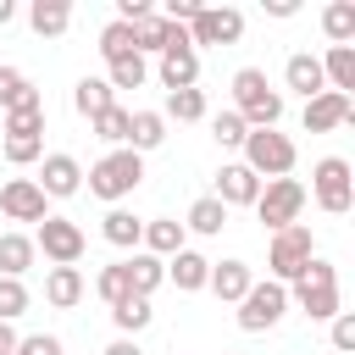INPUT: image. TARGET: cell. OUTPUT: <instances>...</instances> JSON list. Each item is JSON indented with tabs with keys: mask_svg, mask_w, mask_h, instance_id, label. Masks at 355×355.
Returning <instances> with one entry per match:
<instances>
[{
	"mask_svg": "<svg viewBox=\"0 0 355 355\" xmlns=\"http://www.w3.org/2000/svg\"><path fill=\"white\" fill-rule=\"evenodd\" d=\"M288 305H300L311 322H333L344 311V294H338V266L327 255H311L305 272L288 283Z\"/></svg>",
	"mask_w": 355,
	"mask_h": 355,
	"instance_id": "1",
	"label": "cell"
},
{
	"mask_svg": "<svg viewBox=\"0 0 355 355\" xmlns=\"http://www.w3.org/2000/svg\"><path fill=\"white\" fill-rule=\"evenodd\" d=\"M233 111L244 116V128H277L283 122V94L266 83L261 67H239L233 72Z\"/></svg>",
	"mask_w": 355,
	"mask_h": 355,
	"instance_id": "2",
	"label": "cell"
},
{
	"mask_svg": "<svg viewBox=\"0 0 355 355\" xmlns=\"http://www.w3.org/2000/svg\"><path fill=\"white\" fill-rule=\"evenodd\" d=\"M83 178H89V194H94V200L116 205V200H128V194L144 183V155H133V150H105Z\"/></svg>",
	"mask_w": 355,
	"mask_h": 355,
	"instance_id": "3",
	"label": "cell"
},
{
	"mask_svg": "<svg viewBox=\"0 0 355 355\" xmlns=\"http://www.w3.org/2000/svg\"><path fill=\"white\" fill-rule=\"evenodd\" d=\"M244 166L266 183V178H288L294 172V161H300V150H294V139L288 133H277V128H250L244 133Z\"/></svg>",
	"mask_w": 355,
	"mask_h": 355,
	"instance_id": "4",
	"label": "cell"
},
{
	"mask_svg": "<svg viewBox=\"0 0 355 355\" xmlns=\"http://www.w3.org/2000/svg\"><path fill=\"white\" fill-rule=\"evenodd\" d=\"M305 200H316L327 216H349V205H355L349 161H344V155H322V161L311 166V194H305Z\"/></svg>",
	"mask_w": 355,
	"mask_h": 355,
	"instance_id": "5",
	"label": "cell"
},
{
	"mask_svg": "<svg viewBox=\"0 0 355 355\" xmlns=\"http://www.w3.org/2000/svg\"><path fill=\"white\" fill-rule=\"evenodd\" d=\"M316 255V239H311V227L305 222H294V227H277L272 233V244H266V272H272V283H294L300 272H305V261Z\"/></svg>",
	"mask_w": 355,
	"mask_h": 355,
	"instance_id": "6",
	"label": "cell"
},
{
	"mask_svg": "<svg viewBox=\"0 0 355 355\" xmlns=\"http://www.w3.org/2000/svg\"><path fill=\"white\" fill-rule=\"evenodd\" d=\"M250 211L266 222V233L294 227V222H300V211H305V183H300V178H266Z\"/></svg>",
	"mask_w": 355,
	"mask_h": 355,
	"instance_id": "7",
	"label": "cell"
},
{
	"mask_svg": "<svg viewBox=\"0 0 355 355\" xmlns=\"http://www.w3.org/2000/svg\"><path fill=\"white\" fill-rule=\"evenodd\" d=\"M288 316V288L283 283H250V294L239 300V327L244 333H272L277 322Z\"/></svg>",
	"mask_w": 355,
	"mask_h": 355,
	"instance_id": "8",
	"label": "cell"
},
{
	"mask_svg": "<svg viewBox=\"0 0 355 355\" xmlns=\"http://www.w3.org/2000/svg\"><path fill=\"white\" fill-rule=\"evenodd\" d=\"M33 250H44L50 266H78L83 250H89V239H83V227L72 216H44L39 233H33Z\"/></svg>",
	"mask_w": 355,
	"mask_h": 355,
	"instance_id": "9",
	"label": "cell"
},
{
	"mask_svg": "<svg viewBox=\"0 0 355 355\" xmlns=\"http://www.w3.org/2000/svg\"><path fill=\"white\" fill-rule=\"evenodd\" d=\"M161 83H166V94H172V89H200V50L189 44V28H166Z\"/></svg>",
	"mask_w": 355,
	"mask_h": 355,
	"instance_id": "10",
	"label": "cell"
},
{
	"mask_svg": "<svg viewBox=\"0 0 355 355\" xmlns=\"http://www.w3.org/2000/svg\"><path fill=\"white\" fill-rule=\"evenodd\" d=\"M244 39V11L239 6H200L189 22V44H239Z\"/></svg>",
	"mask_w": 355,
	"mask_h": 355,
	"instance_id": "11",
	"label": "cell"
},
{
	"mask_svg": "<svg viewBox=\"0 0 355 355\" xmlns=\"http://www.w3.org/2000/svg\"><path fill=\"white\" fill-rule=\"evenodd\" d=\"M39 194L44 200H72L78 189H83V166H78V155H67V150H55V155H44L39 161Z\"/></svg>",
	"mask_w": 355,
	"mask_h": 355,
	"instance_id": "12",
	"label": "cell"
},
{
	"mask_svg": "<svg viewBox=\"0 0 355 355\" xmlns=\"http://www.w3.org/2000/svg\"><path fill=\"white\" fill-rule=\"evenodd\" d=\"M0 211H6L11 222H44V216H50V200L39 194L33 178H6V183H0Z\"/></svg>",
	"mask_w": 355,
	"mask_h": 355,
	"instance_id": "13",
	"label": "cell"
},
{
	"mask_svg": "<svg viewBox=\"0 0 355 355\" xmlns=\"http://www.w3.org/2000/svg\"><path fill=\"white\" fill-rule=\"evenodd\" d=\"M305 133H333V128H344V122H355V100L349 94H333V89H322L316 100H305Z\"/></svg>",
	"mask_w": 355,
	"mask_h": 355,
	"instance_id": "14",
	"label": "cell"
},
{
	"mask_svg": "<svg viewBox=\"0 0 355 355\" xmlns=\"http://www.w3.org/2000/svg\"><path fill=\"white\" fill-rule=\"evenodd\" d=\"M250 283H255V272H250V261H239V255H227V261H211V277H205V288H211L216 300H227V305H239V300L250 294Z\"/></svg>",
	"mask_w": 355,
	"mask_h": 355,
	"instance_id": "15",
	"label": "cell"
},
{
	"mask_svg": "<svg viewBox=\"0 0 355 355\" xmlns=\"http://www.w3.org/2000/svg\"><path fill=\"white\" fill-rule=\"evenodd\" d=\"M255 194H261V178L244 166V161H227L222 172H216V200L233 211V205H255Z\"/></svg>",
	"mask_w": 355,
	"mask_h": 355,
	"instance_id": "16",
	"label": "cell"
},
{
	"mask_svg": "<svg viewBox=\"0 0 355 355\" xmlns=\"http://www.w3.org/2000/svg\"><path fill=\"white\" fill-rule=\"evenodd\" d=\"M205 277H211V261L200 255V250H178V255H166V283L178 288V294H200L205 288Z\"/></svg>",
	"mask_w": 355,
	"mask_h": 355,
	"instance_id": "17",
	"label": "cell"
},
{
	"mask_svg": "<svg viewBox=\"0 0 355 355\" xmlns=\"http://www.w3.org/2000/svg\"><path fill=\"white\" fill-rule=\"evenodd\" d=\"M283 83H288L300 100H316V94L327 89V78H322V61H316L311 50H294V55L283 61Z\"/></svg>",
	"mask_w": 355,
	"mask_h": 355,
	"instance_id": "18",
	"label": "cell"
},
{
	"mask_svg": "<svg viewBox=\"0 0 355 355\" xmlns=\"http://www.w3.org/2000/svg\"><path fill=\"white\" fill-rule=\"evenodd\" d=\"M139 250H144V255H155V261L178 255V250H183V222H178V216H150V222H144Z\"/></svg>",
	"mask_w": 355,
	"mask_h": 355,
	"instance_id": "19",
	"label": "cell"
},
{
	"mask_svg": "<svg viewBox=\"0 0 355 355\" xmlns=\"http://www.w3.org/2000/svg\"><path fill=\"white\" fill-rule=\"evenodd\" d=\"M28 28H33L39 39H61V33L72 28V6H67V0H33V6H28Z\"/></svg>",
	"mask_w": 355,
	"mask_h": 355,
	"instance_id": "20",
	"label": "cell"
},
{
	"mask_svg": "<svg viewBox=\"0 0 355 355\" xmlns=\"http://www.w3.org/2000/svg\"><path fill=\"white\" fill-rule=\"evenodd\" d=\"M316 61H322V78L333 94L355 89V44H327V55H316Z\"/></svg>",
	"mask_w": 355,
	"mask_h": 355,
	"instance_id": "21",
	"label": "cell"
},
{
	"mask_svg": "<svg viewBox=\"0 0 355 355\" xmlns=\"http://www.w3.org/2000/svg\"><path fill=\"white\" fill-rule=\"evenodd\" d=\"M166 144V116L161 111H133V122H128V150L133 155H150V150H161Z\"/></svg>",
	"mask_w": 355,
	"mask_h": 355,
	"instance_id": "22",
	"label": "cell"
},
{
	"mask_svg": "<svg viewBox=\"0 0 355 355\" xmlns=\"http://www.w3.org/2000/svg\"><path fill=\"white\" fill-rule=\"evenodd\" d=\"M222 227H227V205L216 194H200L189 205V216H183V233H200V239H216Z\"/></svg>",
	"mask_w": 355,
	"mask_h": 355,
	"instance_id": "23",
	"label": "cell"
},
{
	"mask_svg": "<svg viewBox=\"0 0 355 355\" xmlns=\"http://www.w3.org/2000/svg\"><path fill=\"white\" fill-rule=\"evenodd\" d=\"M100 233H105V244H116V250H139V239H144V216L111 205V211L100 216Z\"/></svg>",
	"mask_w": 355,
	"mask_h": 355,
	"instance_id": "24",
	"label": "cell"
},
{
	"mask_svg": "<svg viewBox=\"0 0 355 355\" xmlns=\"http://www.w3.org/2000/svg\"><path fill=\"white\" fill-rule=\"evenodd\" d=\"M44 300H50L55 311H72V305L83 300V272H78V266H50V272H44Z\"/></svg>",
	"mask_w": 355,
	"mask_h": 355,
	"instance_id": "25",
	"label": "cell"
},
{
	"mask_svg": "<svg viewBox=\"0 0 355 355\" xmlns=\"http://www.w3.org/2000/svg\"><path fill=\"white\" fill-rule=\"evenodd\" d=\"M111 105H116V89H111L105 78H78V89H72V111H78V116L94 122V116L111 111Z\"/></svg>",
	"mask_w": 355,
	"mask_h": 355,
	"instance_id": "26",
	"label": "cell"
},
{
	"mask_svg": "<svg viewBox=\"0 0 355 355\" xmlns=\"http://www.w3.org/2000/svg\"><path fill=\"white\" fill-rule=\"evenodd\" d=\"M122 266H128V283H133V294H144V300H150V294L166 283V261H155V255H144V250H133Z\"/></svg>",
	"mask_w": 355,
	"mask_h": 355,
	"instance_id": "27",
	"label": "cell"
},
{
	"mask_svg": "<svg viewBox=\"0 0 355 355\" xmlns=\"http://www.w3.org/2000/svg\"><path fill=\"white\" fill-rule=\"evenodd\" d=\"M111 322H116V338H139V333L155 322V311H150L144 294H128L122 305H111Z\"/></svg>",
	"mask_w": 355,
	"mask_h": 355,
	"instance_id": "28",
	"label": "cell"
},
{
	"mask_svg": "<svg viewBox=\"0 0 355 355\" xmlns=\"http://www.w3.org/2000/svg\"><path fill=\"white\" fill-rule=\"evenodd\" d=\"M33 239L28 233H0V277H22L33 266Z\"/></svg>",
	"mask_w": 355,
	"mask_h": 355,
	"instance_id": "29",
	"label": "cell"
},
{
	"mask_svg": "<svg viewBox=\"0 0 355 355\" xmlns=\"http://www.w3.org/2000/svg\"><path fill=\"white\" fill-rule=\"evenodd\" d=\"M322 33H327L333 44H355V0L322 6Z\"/></svg>",
	"mask_w": 355,
	"mask_h": 355,
	"instance_id": "30",
	"label": "cell"
},
{
	"mask_svg": "<svg viewBox=\"0 0 355 355\" xmlns=\"http://www.w3.org/2000/svg\"><path fill=\"white\" fill-rule=\"evenodd\" d=\"M128 122H133V111H128V105H111V111H100L89 128H94V139H100V144L128 150Z\"/></svg>",
	"mask_w": 355,
	"mask_h": 355,
	"instance_id": "31",
	"label": "cell"
},
{
	"mask_svg": "<svg viewBox=\"0 0 355 355\" xmlns=\"http://www.w3.org/2000/svg\"><path fill=\"white\" fill-rule=\"evenodd\" d=\"M161 116L166 122H205V89H172Z\"/></svg>",
	"mask_w": 355,
	"mask_h": 355,
	"instance_id": "32",
	"label": "cell"
},
{
	"mask_svg": "<svg viewBox=\"0 0 355 355\" xmlns=\"http://www.w3.org/2000/svg\"><path fill=\"white\" fill-rule=\"evenodd\" d=\"M166 28H172V22H166L161 11L139 17V22H133V44H139V55H161V50H166Z\"/></svg>",
	"mask_w": 355,
	"mask_h": 355,
	"instance_id": "33",
	"label": "cell"
},
{
	"mask_svg": "<svg viewBox=\"0 0 355 355\" xmlns=\"http://www.w3.org/2000/svg\"><path fill=\"white\" fill-rule=\"evenodd\" d=\"M100 55H105V61L139 55V44H133V22H116V17H111V22L100 28Z\"/></svg>",
	"mask_w": 355,
	"mask_h": 355,
	"instance_id": "34",
	"label": "cell"
},
{
	"mask_svg": "<svg viewBox=\"0 0 355 355\" xmlns=\"http://www.w3.org/2000/svg\"><path fill=\"white\" fill-rule=\"evenodd\" d=\"M144 78H150V61H144V55L105 61V83H111V89H144Z\"/></svg>",
	"mask_w": 355,
	"mask_h": 355,
	"instance_id": "35",
	"label": "cell"
},
{
	"mask_svg": "<svg viewBox=\"0 0 355 355\" xmlns=\"http://www.w3.org/2000/svg\"><path fill=\"white\" fill-rule=\"evenodd\" d=\"M94 294H100L105 305H122V300L133 294V283H128V266H122V261L100 266V277H94Z\"/></svg>",
	"mask_w": 355,
	"mask_h": 355,
	"instance_id": "36",
	"label": "cell"
},
{
	"mask_svg": "<svg viewBox=\"0 0 355 355\" xmlns=\"http://www.w3.org/2000/svg\"><path fill=\"white\" fill-rule=\"evenodd\" d=\"M244 133H250V128H244V116H239V111H233V105H227V111H216V116H211V139H216V144H222V150H239V144H244Z\"/></svg>",
	"mask_w": 355,
	"mask_h": 355,
	"instance_id": "37",
	"label": "cell"
},
{
	"mask_svg": "<svg viewBox=\"0 0 355 355\" xmlns=\"http://www.w3.org/2000/svg\"><path fill=\"white\" fill-rule=\"evenodd\" d=\"M28 300H33V294H28L22 277H0V322H17V316L28 311Z\"/></svg>",
	"mask_w": 355,
	"mask_h": 355,
	"instance_id": "38",
	"label": "cell"
},
{
	"mask_svg": "<svg viewBox=\"0 0 355 355\" xmlns=\"http://www.w3.org/2000/svg\"><path fill=\"white\" fill-rule=\"evenodd\" d=\"M0 150H6L11 166H33V161H44V139H0Z\"/></svg>",
	"mask_w": 355,
	"mask_h": 355,
	"instance_id": "39",
	"label": "cell"
},
{
	"mask_svg": "<svg viewBox=\"0 0 355 355\" xmlns=\"http://www.w3.org/2000/svg\"><path fill=\"white\" fill-rule=\"evenodd\" d=\"M327 338H333L338 355H349V349H355V311H338V316L327 322Z\"/></svg>",
	"mask_w": 355,
	"mask_h": 355,
	"instance_id": "40",
	"label": "cell"
},
{
	"mask_svg": "<svg viewBox=\"0 0 355 355\" xmlns=\"http://www.w3.org/2000/svg\"><path fill=\"white\" fill-rule=\"evenodd\" d=\"M28 89H33V83H28L17 67H0V111H11V105L28 94Z\"/></svg>",
	"mask_w": 355,
	"mask_h": 355,
	"instance_id": "41",
	"label": "cell"
},
{
	"mask_svg": "<svg viewBox=\"0 0 355 355\" xmlns=\"http://www.w3.org/2000/svg\"><path fill=\"white\" fill-rule=\"evenodd\" d=\"M17 349H22V355H67V349H61V338H55V333H28V338H22V344H17Z\"/></svg>",
	"mask_w": 355,
	"mask_h": 355,
	"instance_id": "42",
	"label": "cell"
},
{
	"mask_svg": "<svg viewBox=\"0 0 355 355\" xmlns=\"http://www.w3.org/2000/svg\"><path fill=\"white\" fill-rule=\"evenodd\" d=\"M155 6L150 0H116V22H139V17H150Z\"/></svg>",
	"mask_w": 355,
	"mask_h": 355,
	"instance_id": "43",
	"label": "cell"
},
{
	"mask_svg": "<svg viewBox=\"0 0 355 355\" xmlns=\"http://www.w3.org/2000/svg\"><path fill=\"white\" fill-rule=\"evenodd\" d=\"M105 355H144V349H139V338H111Z\"/></svg>",
	"mask_w": 355,
	"mask_h": 355,
	"instance_id": "44",
	"label": "cell"
},
{
	"mask_svg": "<svg viewBox=\"0 0 355 355\" xmlns=\"http://www.w3.org/2000/svg\"><path fill=\"white\" fill-rule=\"evenodd\" d=\"M300 0H266V17H294Z\"/></svg>",
	"mask_w": 355,
	"mask_h": 355,
	"instance_id": "45",
	"label": "cell"
},
{
	"mask_svg": "<svg viewBox=\"0 0 355 355\" xmlns=\"http://www.w3.org/2000/svg\"><path fill=\"white\" fill-rule=\"evenodd\" d=\"M17 344H22V338H17V327H11V322H0V355H11Z\"/></svg>",
	"mask_w": 355,
	"mask_h": 355,
	"instance_id": "46",
	"label": "cell"
},
{
	"mask_svg": "<svg viewBox=\"0 0 355 355\" xmlns=\"http://www.w3.org/2000/svg\"><path fill=\"white\" fill-rule=\"evenodd\" d=\"M11 17H17V6H11V0H0V28H6Z\"/></svg>",
	"mask_w": 355,
	"mask_h": 355,
	"instance_id": "47",
	"label": "cell"
},
{
	"mask_svg": "<svg viewBox=\"0 0 355 355\" xmlns=\"http://www.w3.org/2000/svg\"><path fill=\"white\" fill-rule=\"evenodd\" d=\"M11 355H22V349H11Z\"/></svg>",
	"mask_w": 355,
	"mask_h": 355,
	"instance_id": "48",
	"label": "cell"
}]
</instances>
